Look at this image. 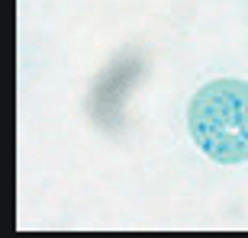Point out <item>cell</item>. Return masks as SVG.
<instances>
[{"label": "cell", "instance_id": "obj_1", "mask_svg": "<svg viewBox=\"0 0 248 238\" xmlns=\"http://www.w3.org/2000/svg\"><path fill=\"white\" fill-rule=\"evenodd\" d=\"M187 129L193 145L216 164L248 161V81L203 84L187 106Z\"/></svg>", "mask_w": 248, "mask_h": 238}]
</instances>
